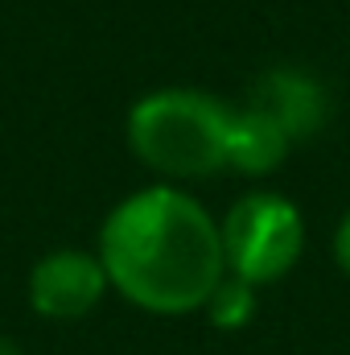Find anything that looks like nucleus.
Returning a JSON list of instances; mask_svg holds the SVG:
<instances>
[{
	"mask_svg": "<svg viewBox=\"0 0 350 355\" xmlns=\"http://www.w3.org/2000/svg\"><path fill=\"white\" fill-rule=\"evenodd\" d=\"M293 141L288 132L256 103L235 107L231 112V128H227V170L243 178H268L276 174L288 157Z\"/></svg>",
	"mask_w": 350,
	"mask_h": 355,
	"instance_id": "obj_6",
	"label": "nucleus"
},
{
	"mask_svg": "<svg viewBox=\"0 0 350 355\" xmlns=\"http://www.w3.org/2000/svg\"><path fill=\"white\" fill-rule=\"evenodd\" d=\"M0 355H25V352H21V343H17V339L0 335Z\"/></svg>",
	"mask_w": 350,
	"mask_h": 355,
	"instance_id": "obj_9",
	"label": "nucleus"
},
{
	"mask_svg": "<svg viewBox=\"0 0 350 355\" xmlns=\"http://www.w3.org/2000/svg\"><path fill=\"white\" fill-rule=\"evenodd\" d=\"M227 272L248 285H272L288 277L305 252V215L280 190H252L219 219Z\"/></svg>",
	"mask_w": 350,
	"mask_h": 355,
	"instance_id": "obj_3",
	"label": "nucleus"
},
{
	"mask_svg": "<svg viewBox=\"0 0 350 355\" xmlns=\"http://www.w3.org/2000/svg\"><path fill=\"white\" fill-rule=\"evenodd\" d=\"M334 261H338V268L350 277V211L342 215V223L334 227Z\"/></svg>",
	"mask_w": 350,
	"mask_h": 355,
	"instance_id": "obj_8",
	"label": "nucleus"
},
{
	"mask_svg": "<svg viewBox=\"0 0 350 355\" xmlns=\"http://www.w3.org/2000/svg\"><path fill=\"white\" fill-rule=\"evenodd\" d=\"M107 293H111L107 268L99 252H87V248H54L37 257L25 281L29 310L46 322H79L91 310H99Z\"/></svg>",
	"mask_w": 350,
	"mask_h": 355,
	"instance_id": "obj_4",
	"label": "nucleus"
},
{
	"mask_svg": "<svg viewBox=\"0 0 350 355\" xmlns=\"http://www.w3.org/2000/svg\"><path fill=\"white\" fill-rule=\"evenodd\" d=\"M248 103L264 107V112L288 132L293 145L305 141V137H313V132H322L326 112H330V99H326L322 83H317L313 75L297 71V67H276V71L260 75Z\"/></svg>",
	"mask_w": 350,
	"mask_h": 355,
	"instance_id": "obj_5",
	"label": "nucleus"
},
{
	"mask_svg": "<svg viewBox=\"0 0 350 355\" xmlns=\"http://www.w3.org/2000/svg\"><path fill=\"white\" fill-rule=\"evenodd\" d=\"M95 252L111 293L157 318L198 314L227 277L219 219L174 182L120 198L99 227Z\"/></svg>",
	"mask_w": 350,
	"mask_h": 355,
	"instance_id": "obj_1",
	"label": "nucleus"
},
{
	"mask_svg": "<svg viewBox=\"0 0 350 355\" xmlns=\"http://www.w3.org/2000/svg\"><path fill=\"white\" fill-rule=\"evenodd\" d=\"M231 112L223 99L198 87H157L128 107V149L132 157L169 178L194 182L227 170V128Z\"/></svg>",
	"mask_w": 350,
	"mask_h": 355,
	"instance_id": "obj_2",
	"label": "nucleus"
},
{
	"mask_svg": "<svg viewBox=\"0 0 350 355\" xmlns=\"http://www.w3.org/2000/svg\"><path fill=\"white\" fill-rule=\"evenodd\" d=\"M202 314L219 327V331H239L256 318V285L239 281V277H223L219 289L210 293V302L202 306Z\"/></svg>",
	"mask_w": 350,
	"mask_h": 355,
	"instance_id": "obj_7",
	"label": "nucleus"
}]
</instances>
